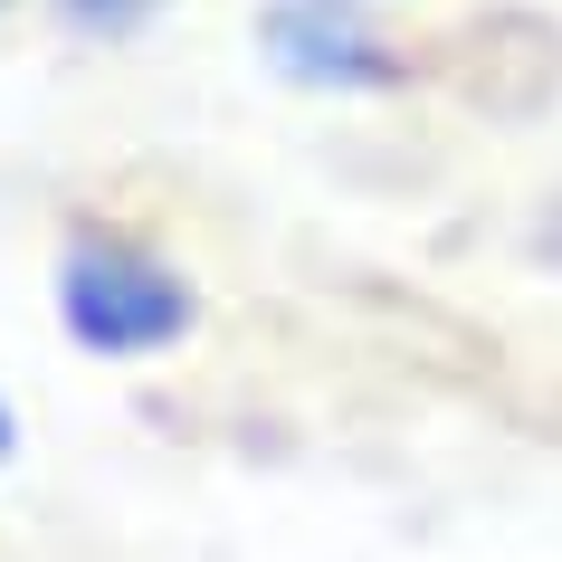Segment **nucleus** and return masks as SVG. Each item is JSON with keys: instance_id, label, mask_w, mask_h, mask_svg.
<instances>
[{"instance_id": "1", "label": "nucleus", "mask_w": 562, "mask_h": 562, "mask_svg": "<svg viewBox=\"0 0 562 562\" xmlns=\"http://www.w3.org/2000/svg\"><path fill=\"white\" fill-rule=\"evenodd\" d=\"M58 325L95 362H144V353H172L201 325V296L162 248L115 238V229H77L58 258Z\"/></svg>"}, {"instance_id": "2", "label": "nucleus", "mask_w": 562, "mask_h": 562, "mask_svg": "<svg viewBox=\"0 0 562 562\" xmlns=\"http://www.w3.org/2000/svg\"><path fill=\"white\" fill-rule=\"evenodd\" d=\"M258 48H267L277 77L325 87V95L401 87V48H391V30L362 0H267L258 10Z\"/></svg>"}, {"instance_id": "3", "label": "nucleus", "mask_w": 562, "mask_h": 562, "mask_svg": "<svg viewBox=\"0 0 562 562\" xmlns=\"http://www.w3.org/2000/svg\"><path fill=\"white\" fill-rule=\"evenodd\" d=\"M77 20H95V30H124V20H144V10H162V0H67Z\"/></svg>"}, {"instance_id": "4", "label": "nucleus", "mask_w": 562, "mask_h": 562, "mask_svg": "<svg viewBox=\"0 0 562 562\" xmlns=\"http://www.w3.org/2000/svg\"><path fill=\"white\" fill-rule=\"evenodd\" d=\"M10 448H20V411H10V391H0V468H10Z\"/></svg>"}]
</instances>
